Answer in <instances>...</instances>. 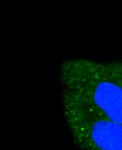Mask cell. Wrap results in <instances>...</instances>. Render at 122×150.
Segmentation results:
<instances>
[{"label":"cell","mask_w":122,"mask_h":150,"mask_svg":"<svg viewBox=\"0 0 122 150\" xmlns=\"http://www.w3.org/2000/svg\"><path fill=\"white\" fill-rule=\"evenodd\" d=\"M60 80L62 91L122 124V86L106 63L86 59L68 61L62 66Z\"/></svg>","instance_id":"obj_1"},{"label":"cell","mask_w":122,"mask_h":150,"mask_svg":"<svg viewBox=\"0 0 122 150\" xmlns=\"http://www.w3.org/2000/svg\"><path fill=\"white\" fill-rule=\"evenodd\" d=\"M63 112L73 140L82 149L122 150V124L62 91Z\"/></svg>","instance_id":"obj_2"},{"label":"cell","mask_w":122,"mask_h":150,"mask_svg":"<svg viewBox=\"0 0 122 150\" xmlns=\"http://www.w3.org/2000/svg\"><path fill=\"white\" fill-rule=\"evenodd\" d=\"M110 74L122 86V61L106 63Z\"/></svg>","instance_id":"obj_3"}]
</instances>
